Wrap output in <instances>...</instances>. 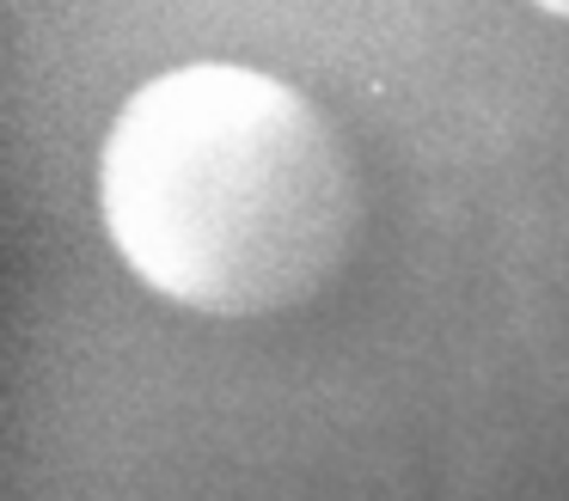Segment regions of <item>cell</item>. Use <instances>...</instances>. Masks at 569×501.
Returning <instances> with one entry per match:
<instances>
[{
    "instance_id": "1",
    "label": "cell",
    "mask_w": 569,
    "mask_h": 501,
    "mask_svg": "<svg viewBox=\"0 0 569 501\" xmlns=\"http://www.w3.org/2000/svg\"><path fill=\"white\" fill-rule=\"evenodd\" d=\"M117 263L197 318L312 300L361 232V171L337 117L246 61H184L117 104L92 166Z\"/></svg>"
}]
</instances>
